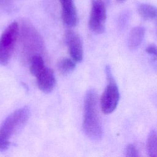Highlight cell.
Returning a JSON list of instances; mask_svg holds the SVG:
<instances>
[{"instance_id": "13", "label": "cell", "mask_w": 157, "mask_h": 157, "mask_svg": "<svg viewBox=\"0 0 157 157\" xmlns=\"http://www.w3.org/2000/svg\"><path fill=\"white\" fill-rule=\"evenodd\" d=\"M29 69L31 74L36 77L45 67L42 56H34L29 61Z\"/></svg>"}, {"instance_id": "2", "label": "cell", "mask_w": 157, "mask_h": 157, "mask_svg": "<svg viewBox=\"0 0 157 157\" xmlns=\"http://www.w3.org/2000/svg\"><path fill=\"white\" fill-rule=\"evenodd\" d=\"M19 35L21 59L25 63H29L34 56H42L45 53V47L42 36L28 20L21 21Z\"/></svg>"}, {"instance_id": "14", "label": "cell", "mask_w": 157, "mask_h": 157, "mask_svg": "<svg viewBox=\"0 0 157 157\" xmlns=\"http://www.w3.org/2000/svg\"><path fill=\"white\" fill-rule=\"evenodd\" d=\"M75 67V61L69 58H62L58 63V69L59 72L63 75L71 73Z\"/></svg>"}, {"instance_id": "4", "label": "cell", "mask_w": 157, "mask_h": 157, "mask_svg": "<svg viewBox=\"0 0 157 157\" xmlns=\"http://www.w3.org/2000/svg\"><path fill=\"white\" fill-rule=\"evenodd\" d=\"M105 72L107 85L101 97L100 105L102 112L105 114H109L117 107L120 99V92L109 66L106 67Z\"/></svg>"}, {"instance_id": "16", "label": "cell", "mask_w": 157, "mask_h": 157, "mask_svg": "<svg viewBox=\"0 0 157 157\" xmlns=\"http://www.w3.org/2000/svg\"><path fill=\"white\" fill-rule=\"evenodd\" d=\"M145 51L147 53L152 55L157 60V46L155 44H150L146 47Z\"/></svg>"}, {"instance_id": "5", "label": "cell", "mask_w": 157, "mask_h": 157, "mask_svg": "<svg viewBox=\"0 0 157 157\" xmlns=\"http://www.w3.org/2000/svg\"><path fill=\"white\" fill-rule=\"evenodd\" d=\"M20 26L13 21L4 30L0 37V64L6 65L10 60L17 38Z\"/></svg>"}, {"instance_id": "12", "label": "cell", "mask_w": 157, "mask_h": 157, "mask_svg": "<svg viewBox=\"0 0 157 157\" xmlns=\"http://www.w3.org/2000/svg\"><path fill=\"white\" fill-rule=\"evenodd\" d=\"M147 151L148 156L157 157V132L151 130L147 137Z\"/></svg>"}, {"instance_id": "8", "label": "cell", "mask_w": 157, "mask_h": 157, "mask_svg": "<svg viewBox=\"0 0 157 157\" xmlns=\"http://www.w3.org/2000/svg\"><path fill=\"white\" fill-rule=\"evenodd\" d=\"M62 12L61 17L64 25L68 28L75 26L78 21L77 10L73 0H59Z\"/></svg>"}, {"instance_id": "17", "label": "cell", "mask_w": 157, "mask_h": 157, "mask_svg": "<svg viewBox=\"0 0 157 157\" xmlns=\"http://www.w3.org/2000/svg\"><path fill=\"white\" fill-rule=\"evenodd\" d=\"M13 0H0V6H6L12 3Z\"/></svg>"}, {"instance_id": "18", "label": "cell", "mask_w": 157, "mask_h": 157, "mask_svg": "<svg viewBox=\"0 0 157 157\" xmlns=\"http://www.w3.org/2000/svg\"><path fill=\"white\" fill-rule=\"evenodd\" d=\"M117 1H118V2H123V1H124L125 0H116Z\"/></svg>"}, {"instance_id": "7", "label": "cell", "mask_w": 157, "mask_h": 157, "mask_svg": "<svg viewBox=\"0 0 157 157\" xmlns=\"http://www.w3.org/2000/svg\"><path fill=\"white\" fill-rule=\"evenodd\" d=\"M65 40L71 58L75 62H80L83 59V50L80 36L72 30H67L65 33Z\"/></svg>"}, {"instance_id": "10", "label": "cell", "mask_w": 157, "mask_h": 157, "mask_svg": "<svg viewBox=\"0 0 157 157\" xmlns=\"http://www.w3.org/2000/svg\"><path fill=\"white\" fill-rule=\"evenodd\" d=\"M145 29L143 26H136L129 32L128 38V45L130 48L137 47L144 40Z\"/></svg>"}, {"instance_id": "11", "label": "cell", "mask_w": 157, "mask_h": 157, "mask_svg": "<svg viewBox=\"0 0 157 157\" xmlns=\"http://www.w3.org/2000/svg\"><path fill=\"white\" fill-rule=\"evenodd\" d=\"M139 15L145 20H153L157 18V7L149 4L142 3L138 6Z\"/></svg>"}, {"instance_id": "3", "label": "cell", "mask_w": 157, "mask_h": 157, "mask_svg": "<svg viewBox=\"0 0 157 157\" xmlns=\"http://www.w3.org/2000/svg\"><path fill=\"white\" fill-rule=\"evenodd\" d=\"M30 116L27 107L20 108L10 114L0 126V151L7 150L10 145V139L27 123Z\"/></svg>"}, {"instance_id": "9", "label": "cell", "mask_w": 157, "mask_h": 157, "mask_svg": "<svg viewBox=\"0 0 157 157\" xmlns=\"http://www.w3.org/2000/svg\"><path fill=\"white\" fill-rule=\"evenodd\" d=\"M36 77L38 88L42 91L48 93L54 89L56 85V80L51 69L45 66Z\"/></svg>"}, {"instance_id": "6", "label": "cell", "mask_w": 157, "mask_h": 157, "mask_svg": "<svg viewBox=\"0 0 157 157\" xmlns=\"http://www.w3.org/2000/svg\"><path fill=\"white\" fill-rule=\"evenodd\" d=\"M107 12L102 0H91V8L89 18V28L94 33L101 34L105 27Z\"/></svg>"}, {"instance_id": "15", "label": "cell", "mask_w": 157, "mask_h": 157, "mask_svg": "<svg viewBox=\"0 0 157 157\" xmlns=\"http://www.w3.org/2000/svg\"><path fill=\"white\" fill-rule=\"evenodd\" d=\"M124 153L126 156L129 157H137L139 156L138 150L132 144H129L126 146L124 150Z\"/></svg>"}, {"instance_id": "1", "label": "cell", "mask_w": 157, "mask_h": 157, "mask_svg": "<svg viewBox=\"0 0 157 157\" xmlns=\"http://www.w3.org/2000/svg\"><path fill=\"white\" fill-rule=\"evenodd\" d=\"M83 130L86 136L92 140H99L102 136V128L101 122L98 97L96 91L89 90L84 99Z\"/></svg>"}]
</instances>
